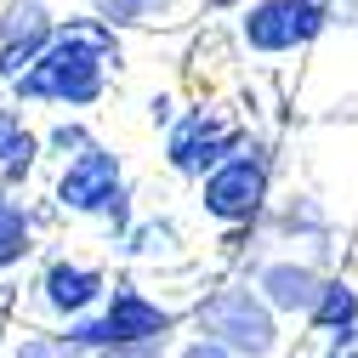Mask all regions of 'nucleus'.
Here are the masks:
<instances>
[{
    "instance_id": "obj_1",
    "label": "nucleus",
    "mask_w": 358,
    "mask_h": 358,
    "mask_svg": "<svg viewBox=\"0 0 358 358\" xmlns=\"http://www.w3.org/2000/svg\"><path fill=\"white\" fill-rule=\"evenodd\" d=\"M120 63H125V46H120V29L114 23H103L97 12L63 17L57 34H52V46L12 80V103H23V108H57V114L97 108L108 97Z\"/></svg>"
},
{
    "instance_id": "obj_2",
    "label": "nucleus",
    "mask_w": 358,
    "mask_h": 358,
    "mask_svg": "<svg viewBox=\"0 0 358 358\" xmlns=\"http://www.w3.org/2000/svg\"><path fill=\"white\" fill-rule=\"evenodd\" d=\"M188 324L222 347H234L239 358H279V347H285V319L262 301V290L250 279H228V285L205 290L188 307Z\"/></svg>"
},
{
    "instance_id": "obj_3",
    "label": "nucleus",
    "mask_w": 358,
    "mask_h": 358,
    "mask_svg": "<svg viewBox=\"0 0 358 358\" xmlns=\"http://www.w3.org/2000/svg\"><path fill=\"white\" fill-rule=\"evenodd\" d=\"M199 210L205 222H216L222 234L228 228H256L273 205V143L250 137L239 154H228L216 171L199 176Z\"/></svg>"
},
{
    "instance_id": "obj_4",
    "label": "nucleus",
    "mask_w": 358,
    "mask_h": 358,
    "mask_svg": "<svg viewBox=\"0 0 358 358\" xmlns=\"http://www.w3.org/2000/svg\"><path fill=\"white\" fill-rule=\"evenodd\" d=\"M182 324H188L182 307H165L148 290H137L131 279H120V285H108L97 313H85V319H74L63 330L80 341V352H97V347H114V341H176Z\"/></svg>"
},
{
    "instance_id": "obj_5",
    "label": "nucleus",
    "mask_w": 358,
    "mask_h": 358,
    "mask_svg": "<svg viewBox=\"0 0 358 358\" xmlns=\"http://www.w3.org/2000/svg\"><path fill=\"white\" fill-rule=\"evenodd\" d=\"M245 143H250V131L234 114H222L216 103H194V108H182L165 125V165H171V176H182V182H199L205 171H216Z\"/></svg>"
},
{
    "instance_id": "obj_6",
    "label": "nucleus",
    "mask_w": 358,
    "mask_h": 358,
    "mask_svg": "<svg viewBox=\"0 0 358 358\" xmlns=\"http://www.w3.org/2000/svg\"><path fill=\"white\" fill-rule=\"evenodd\" d=\"M330 23H336L330 0H245L239 40L256 57H290V52H307Z\"/></svg>"
},
{
    "instance_id": "obj_7",
    "label": "nucleus",
    "mask_w": 358,
    "mask_h": 358,
    "mask_svg": "<svg viewBox=\"0 0 358 358\" xmlns=\"http://www.w3.org/2000/svg\"><path fill=\"white\" fill-rule=\"evenodd\" d=\"M125 188V154L108 143H92L85 154L57 165V182H52V205L63 216H85V222H103L108 205Z\"/></svg>"
},
{
    "instance_id": "obj_8",
    "label": "nucleus",
    "mask_w": 358,
    "mask_h": 358,
    "mask_svg": "<svg viewBox=\"0 0 358 358\" xmlns=\"http://www.w3.org/2000/svg\"><path fill=\"white\" fill-rule=\"evenodd\" d=\"M108 296V267L97 262H80V256H52L46 267L34 273V307L57 324H74L85 313H97Z\"/></svg>"
},
{
    "instance_id": "obj_9",
    "label": "nucleus",
    "mask_w": 358,
    "mask_h": 358,
    "mask_svg": "<svg viewBox=\"0 0 358 358\" xmlns=\"http://www.w3.org/2000/svg\"><path fill=\"white\" fill-rule=\"evenodd\" d=\"M57 12L46 0H0V85H12L57 34Z\"/></svg>"
},
{
    "instance_id": "obj_10",
    "label": "nucleus",
    "mask_w": 358,
    "mask_h": 358,
    "mask_svg": "<svg viewBox=\"0 0 358 358\" xmlns=\"http://www.w3.org/2000/svg\"><path fill=\"white\" fill-rule=\"evenodd\" d=\"M324 267L313 262V256H267L250 267V285L262 290V301L279 313V319H307L313 301H319L324 290Z\"/></svg>"
},
{
    "instance_id": "obj_11",
    "label": "nucleus",
    "mask_w": 358,
    "mask_h": 358,
    "mask_svg": "<svg viewBox=\"0 0 358 358\" xmlns=\"http://www.w3.org/2000/svg\"><path fill=\"white\" fill-rule=\"evenodd\" d=\"M262 234H273L279 245H307V250H313V262L324 267L330 239H336V222H330V210L313 199V194H285V199H273V205H267Z\"/></svg>"
},
{
    "instance_id": "obj_12",
    "label": "nucleus",
    "mask_w": 358,
    "mask_h": 358,
    "mask_svg": "<svg viewBox=\"0 0 358 358\" xmlns=\"http://www.w3.org/2000/svg\"><path fill=\"white\" fill-rule=\"evenodd\" d=\"M307 330L324 336L330 352L358 347V285L341 279V273H330L324 290H319V301H313V313H307Z\"/></svg>"
},
{
    "instance_id": "obj_13",
    "label": "nucleus",
    "mask_w": 358,
    "mask_h": 358,
    "mask_svg": "<svg viewBox=\"0 0 358 358\" xmlns=\"http://www.w3.org/2000/svg\"><path fill=\"white\" fill-rule=\"evenodd\" d=\"M40 159H46V154H40V131H29L23 108L0 103V188H6V194L23 188Z\"/></svg>"
},
{
    "instance_id": "obj_14",
    "label": "nucleus",
    "mask_w": 358,
    "mask_h": 358,
    "mask_svg": "<svg viewBox=\"0 0 358 358\" xmlns=\"http://www.w3.org/2000/svg\"><path fill=\"white\" fill-rule=\"evenodd\" d=\"M34 256V210L0 188V273H12Z\"/></svg>"
},
{
    "instance_id": "obj_15",
    "label": "nucleus",
    "mask_w": 358,
    "mask_h": 358,
    "mask_svg": "<svg viewBox=\"0 0 358 358\" xmlns=\"http://www.w3.org/2000/svg\"><path fill=\"white\" fill-rule=\"evenodd\" d=\"M120 250L137 256V262L176 256V250H182V228H176V216H143V222H131V234L120 239Z\"/></svg>"
},
{
    "instance_id": "obj_16",
    "label": "nucleus",
    "mask_w": 358,
    "mask_h": 358,
    "mask_svg": "<svg viewBox=\"0 0 358 358\" xmlns=\"http://www.w3.org/2000/svg\"><path fill=\"white\" fill-rule=\"evenodd\" d=\"M85 6L103 23H114V29H159V23L176 17L182 0H85Z\"/></svg>"
},
{
    "instance_id": "obj_17",
    "label": "nucleus",
    "mask_w": 358,
    "mask_h": 358,
    "mask_svg": "<svg viewBox=\"0 0 358 358\" xmlns=\"http://www.w3.org/2000/svg\"><path fill=\"white\" fill-rule=\"evenodd\" d=\"M97 143V131L92 125H85L80 114H57L46 131H40V154H46V159H74V154H85V148H92Z\"/></svg>"
},
{
    "instance_id": "obj_18",
    "label": "nucleus",
    "mask_w": 358,
    "mask_h": 358,
    "mask_svg": "<svg viewBox=\"0 0 358 358\" xmlns=\"http://www.w3.org/2000/svg\"><path fill=\"white\" fill-rule=\"evenodd\" d=\"M0 358H85V352H80V341H74L69 330H29V336H17Z\"/></svg>"
},
{
    "instance_id": "obj_19",
    "label": "nucleus",
    "mask_w": 358,
    "mask_h": 358,
    "mask_svg": "<svg viewBox=\"0 0 358 358\" xmlns=\"http://www.w3.org/2000/svg\"><path fill=\"white\" fill-rule=\"evenodd\" d=\"M85 358H176L171 341H114V347H97Z\"/></svg>"
},
{
    "instance_id": "obj_20",
    "label": "nucleus",
    "mask_w": 358,
    "mask_h": 358,
    "mask_svg": "<svg viewBox=\"0 0 358 358\" xmlns=\"http://www.w3.org/2000/svg\"><path fill=\"white\" fill-rule=\"evenodd\" d=\"M131 222H137V216H131V182H125V188H120V199H114V205H108V216H103V228H108V239L120 245V239L131 234Z\"/></svg>"
},
{
    "instance_id": "obj_21",
    "label": "nucleus",
    "mask_w": 358,
    "mask_h": 358,
    "mask_svg": "<svg viewBox=\"0 0 358 358\" xmlns=\"http://www.w3.org/2000/svg\"><path fill=\"white\" fill-rule=\"evenodd\" d=\"M176 358H239L234 347H222V341H210V336H188V341H176Z\"/></svg>"
},
{
    "instance_id": "obj_22",
    "label": "nucleus",
    "mask_w": 358,
    "mask_h": 358,
    "mask_svg": "<svg viewBox=\"0 0 358 358\" xmlns=\"http://www.w3.org/2000/svg\"><path fill=\"white\" fill-rule=\"evenodd\" d=\"M148 120H154V125H171V120H176L171 97H154V103H148Z\"/></svg>"
},
{
    "instance_id": "obj_23",
    "label": "nucleus",
    "mask_w": 358,
    "mask_h": 358,
    "mask_svg": "<svg viewBox=\"0 0 358 358\" xmlns=\"http://www.w3.org/2000/svg\"><path fill=\"white\" fill-rule=\"evenodd\" d=\"M205 12H245V0H199Z\"/></svg>"
},
{
    "instance_id": "obj_24",
    "label": "nucleus",
    "mask_w": 358,
    "mask_h": 358,
    "mask_svg": "<svg viewBox=\"0 0 358 358\" xmlns=\"http://www.w3.org/2000/svg\"><path fill=\"white\" fill-rule=\"evenodd\" d=\"M296 358H330V352H296Z\"/></svg>"
}]
</instances>
